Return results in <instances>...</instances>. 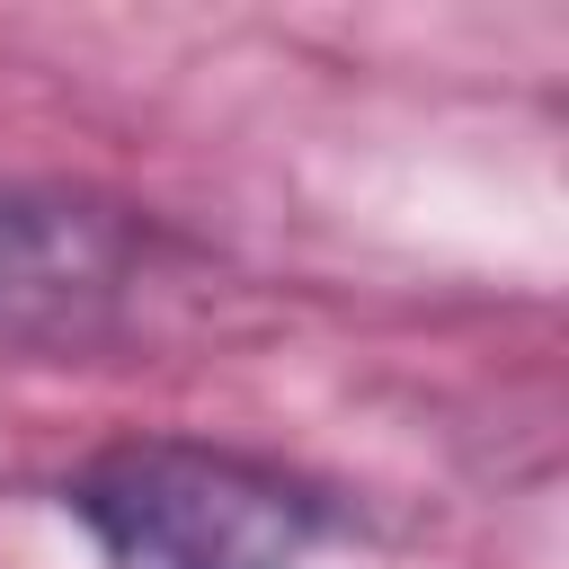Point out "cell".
I'll list each match as a JSON object with an SVG mask.
<instances>
[{
	"instance_id": "cell-1",
	"label": "cell",
	"mask_w": 569,
	"mask_h": 569,
	"mask_svg": "<svg viewBox=\"0 0 569 569\" xmlns=\"http://www.w3.org/2000/svg\"><path fill=\"white\" fill-rule=\"evenodd\" d=\"M98 569H302L338 507L276 453L213 436H116L62 480Z\"/></svg>"
},
{
	"instance_id": "cell-2",
	"label": "cell",
	"mask_w": 569,
	"mask_h": 569,
	"mask_svg": "<svg viewBox=\"0 0 569 569\" xmlns=\"http://www.w3.org/2000/svg\"><path fill=\"white\" fill-rule=\"evenodd\" d=\"M160 231L89 187H0V356H98L160 293Z\"/></svg>"
}]
</instances>
